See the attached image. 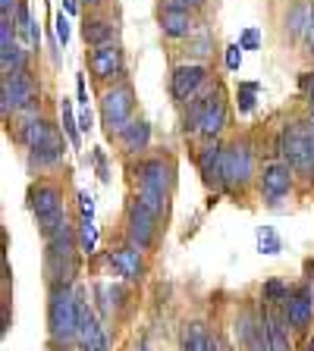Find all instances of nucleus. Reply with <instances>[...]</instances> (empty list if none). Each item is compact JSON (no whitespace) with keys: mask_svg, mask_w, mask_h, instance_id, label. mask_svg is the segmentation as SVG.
<instances>
[{"mask_svg":"<svg viewBox=\"0 0 314 351\" xmlns=\"http://www.w3.org/2000/svg\"><path fill=\"white\" fill-rule=\"evenodd\" d=\"M47 336L60 351L79 342V292L73 285H51L47 295Z\"/></svg>","mask_w":314,"mask_h":351,"instance_id":"nucleus-1","label":"nucleus"},{"mask_svg":"<svg viewBox=\"0 0 314 351\" xmlns=\"http://www.w3.org/2000/svg\"><path fill=\"white\" fill-rule=\"evenodd\" d=\"M157 219H161L157 213H151L132 197L129 207H126V241L132 248L148 251L154 245V239H157Z\"/></svg>","mask_w":314,"mask_h":351,"instance_id":"nucleus-7","label":"nucleus"},{"mask_svg":"<svg viewBox=\"0 0 314 351\" xmlns=\"http://www.w3.org/2000/svg\"><path fill=\"white\" fill-rule=\"evenodd\" d=\"M223 151H227V147H220L217 141L198 151V169H201V176H205V182L214 185V189H227V176H223Z\"/></svg>","mask_w":314,"mask_h":351,"instance_id":"nucleus-19","label":"nucleus"},{"mask_svg":"<svg viewBox=\"0 0 314 351\" xmlns=\"http://www.w3.org/2000/svg\"><path fill=\"white\" fill-rule=\"evenodd\" d=\"M305 47H308V53H314V10H311V22H308V32H305Z\"/></svg>","mask_w":314,"mask_h":351,"instance_id":"nucleus-42","label":"nucleus"},{"mask_svg":"<svg viewBox=\"0 0 314 351\" xmlns=\"http://www.w3.org/2000/svg\"><path fill=\"white\" fill-rule=\"evenodd\" d=\"M95 295L101 298V314L107 317H113V307L120 304V298H123V289L120 285H107V282H98L95 285Z\"/></svg>","mask_w":314,"mask_h":351,"instance_id":"nucleus-28","label":"nucleus"},{"mask_svg":"<svg viewBox=\"0 0 314 351\" xmlns=\"http://www.w3.org/2000/svg\"><path fill=\"white\" fill-rule=\"evenodd\" d=\"M283 317L286 323L295 329V332H305L314 320V301L308 292H293L283 301Z\"/></svg>","mask_w":314,"mask_h":351,"instance_id":"nucleus-18","label":"nucleus"},{"mask_svg":"<svg viewBox=\"0 0 314 351\" xmlns=\"http://www.w3.org/2000/svg\"><path fill=\"white\" fill-rule=\"evenodd\" d=\"M101 119H104V125H107L110 135H120V132L135 119V91H132L129 82H117V85L104 88Z\"/></svg>","mask_w":314,"mask_h":351,"instance_id":"nucleus-4","label":"nucleus"},{"mask_svg":"<svg viewBox=\"0 0 314 351\" xmlns=\"http://www.w3.org/2000/svg\"><path fill=\"white\" fill-rule=\"evenodd\" d=\"M88 73L95 75V82H126V60L120 44H104V47H91L88 53Z\"/></svg>","mask_w":314,"mask_h":351,"instance_id":"nucleus-9","label":"nucleus"},{"mask_svg":"<svg viewBox=\"0 0 314 351\" xmlns=\"http://www.w3.org/2000/svg\"><path fill=\"white\" fill-rule=\"evenodd\" d=\"M223 176L227 185H249L255 176V151L249 141H236L223 151Z\"/></svg>","mask_w":314,"mask_h":351,"instance_id":"nucleus-12","label":"nucleus"},{"mask_svg":"<svg viewBox=\"0 0 314 351\" xmlns=\"http://www.w3.org/2000/svg\"><path fill=\"white\" fill-rule=\"evenodd\" d=\"M308 113H311V119H314V97H308Z\"/></svg>","mask_w":314,"mask_h":351,"instance_id":"nucleus-47","label":"nucleus"},{"mask_svg":"<svg viewBox=\"0 0 314 351\" xmlns=\"http://www.w3.org/2000/svg\"><path fill=\"white\" fill-rule=\"evenodd\" d=\"M117 141H120V147H123V154H129V157L145 154L148 147H151V123H148V119H132L117 135Z\"/></svg>","mask_w":314,"mask_h":351,"instance_id":"nucleus-20","label":"nucleus"},{"mask_svg":"<svg viewBox=\"0 0 314 351\" xmlns=\"http://www.w3.org/2000/svg\"><path fill=\"white\" fill-rule=\"evenodd\" d=\"M236 332H239V342L245 351H271V345H267V326H264L261 314H251V311H245V314L239 317V323H236Z\"/></svg>","mask_w":314,"mask_h":351,"instance_id":"nucleus-17","label":"nucleus"},{"mask_svg":"<svg viewBox=\"0 0 314 351\" xmlns=\"http://www.w3.org/2000/svg\"><path fill=\"white\" fill-rule=\"evenodd\" d=\"M302 85L308 88V97H314V73H308L305 79H302Z\"/></svg>","mask_w":314,"mask_h":351,"instance_id":"nucleus-45","label":"nucleus"},{"mask_svg":"<svg viewBox=\"0 0 314 351\" xmlns=\"http://www.w3.org/2000/svg\"><path fill=\"white\" fill-rule=\"evenodd\" d=\"M76 91H79V104L82 107H88V91H85V75H76Z\"/></svg>","mask_w":314,"mask_h":351,"instance_id":"nucleus-41","label":"nucleus"},{"mask_svg":"<svg viewBox=\"0 0 314 351\" xmlns=\"http://www.w3.org/2000/svg\"><path fill=\"white\" fill-rule=\"evenodd\" d=\"M239 47H242V51H258V47H261V32H258V29H245L239 35Z\"/></svg>","mask_w":314,"mask_h":351,"instance_id":"nucleus-36","label":"nucleus"},{"mask_svg":"<svg viewBox=\"0 0 314 351\" xmlns=\"http://www.w3.org/2000/svg\"><path fill=\"white\" fill-rule=\"evenodd\" d=\"M0 107H3V117L10 113H22L29 107H38V82L32 79L29 69L22 73H7L0 82Z\"/></svg>","mask_w":314,"mask_h":351,"instance_id":"nucleus-6","label":"nucleus"},{"mask_svg":"<svg viewBox=\"0 0 314 351\" xmlns=\"http://www.w3.org/2000/svg\"><path fill=\"white\" fill-rule=\"evenodd\" d=\"M132 176H135V185L145 191H161V195H170L176 182V169L167 157H142L135 167H132Z\"/></svg>","mask_w":314,"mask_h":351,"instance_id":"nucleus-8","label":"nucleus"},{"mask_svg":"<svg viewBox=\"0 0 314 351\" xmlns=\"http://www.w3.org/2000/svg\"><path fill=\"white\" fill-rule=\"evenodd\" d=\"M258 251H261V254H280V251H283V241H280V235L273 232L271 226L258 229Z\"/></svg>","mask_w":314,"mask_h":351,"instance_id":"nucleus-32","label":"nucleus"},{"mask_svg":"<svg viewBox=\"0 0 314 351\" xmlns=\"http://www.w3.org/2000/svg\"><path fill=\"white\" fill-rule=\"evenodd\" d=\"M293 182H295V169L286 160L264 163L261 176H258V185H261V195L267 204H277L280 197L289 195V191H293Z\"/></svg>","mask_w":314,"mask_h":351,"instance_id":"nucleus-11","label":"nucleus"},{"mask_svg":"<svg viewBox=\"0 0 314 351\" xmlns=\"http://www.w3.org/2000/svg\"><path fill=\"white\" fill-rule=\"evenodd\" d=\"M167 197L170 195H161V191H145V189L135 191V201L142 207H148L151 213H157V217H164V210H167Z\"/></svg>","mask_w":314,"mask_h":351,"instance_id":"nucleus-31","label":"nucleus"},{"mask_svg":"<svg viewBox=\"0 0 314 351\" xmlns=\"http://www.w3.org/2000/svg\"><path fill=\"white\" fill-rule=\"evenodd\" d=\"M280 154L299 173H314V125L293 123L280 135Z\"/></svg>","mask_w":314,"mask_h":351,"instance_id":"nucleus-5","label":"nucleus"},{"mask_svg":"<svg viewBox=\"0 0 314 351\" xmlns=\"http://www.w3.org/2000/svg\"><path fill=\"white\" fill-rule=\"evenodd\" d=\"M79 239L44 241V276L47 285H73L79 276Z\"/></svg>","mask_w":314,"mask_h":351,"instance_id":"nucleus-3","label":"nucleus"},{"mask_svg":"<svg viewBox=\"0 0 314 351\" xmlns=\"http://www.w3.org/2000/svg\"><path fill=\"white\" fill-rule=\"evenodd\" d=\"M161 32L167 38H173V41H183V38H192V32H195V16L189 13V10H170L164 7L161 10Z\"/></svg>","mask_w":314,"mask_h":351,"instance_id":"nucleus-21","label":"nucleus"},{"mask_svg":"<svg viewBox=\"0 0 314 351\" xmlns=\"http://www.w3.org/2000/svg\"><path fill=\"white\" fill-rule=\"evenodd\" d=\"M76 239H79V251L82 254H95L98 251V226L91 217H82L76 226Z\"/></svg>","mask_w":314,"mask_h":351,"instance_id":"nucleus-27","label":"nucleus"},{"mask_svg":"<svg viewBox=\"0 0 314 351\" xmlns=\"http://www.w3.org/2000/svg\"><path fill=\"white\" fill-rule=\"evenodd\" d=\"M63 151H66V141H54V145L47 147H38V151H29V163L38 169H47V167H57L60 160H63Z\"/></svg>","mask_w":314,"mask_h":351,"instance_id":"nucleus-25","label":"nucleus"},{"mask_svg":"<svg viewBox=\"0 0 314 351\" xmlns=\"http://www.w3.org/2000/svg\"><path fill=\"white\" fill-rule=\"evenodd\" d=\"M308 22H311V10L305 3H295L289 13H286V35L289 38H305Z\"/></svg>","mask_w":314,"mask_h":351,"instance_id":"nucleus-26","label":"nucleus"},{"mask_svg":"<svg viewBox=\"0 0 314 351\" xmlns=\"http://www.w3.org/2000/svg\"><path fill=\"white\" fill-rule=\"evenodd\" d=\"M239 66H242V47H239V44H229V47H227V69H233V73H236Z\"/></svg>","mask_w":314,"mask_h":351,"instance_id":"nucleus-37","label":"nucleus"},{"mask_svg":"<svg viewBox=\"0 0 314 351\" xmlns=\"http://www.w3.org/2000/svg\"><path fill=\"white\" fill-rule=\"evenodd\" d=\"M258 82H239V91H236V104H239V113H251L255 110V95H258Z\"/></svg>","mask_w":314,"mask_h":351,"instance_id":"nucleus-33","label":"nucleus"},{"mask_svg":"<svg viewBox=\"0 0 314 351\" xmlns=\"http://www.w3.org/2000/svg\"><path fill=\"white\" fill-rule=\"evenodd\" d=\"M305 351H314V336L308 339V348H305Z\"/></svg>","mask_w":314,"mask_h":351,"instance_id":"nucleus-48","label":"nucleus"},{"mask_svg":"<svg viewBox=\"0 0 314 351\" xmlns=\"http://www.w3.org/2000/svg\"><path fill=\"white\" fill-rule=\"evenodd\" d=\"M201 3H205V0H167L164 7H170V10H189V13H195Z\"/></svg>","mask_w":314,"mask_h":351,"instance_id":"nucleus-39","label":"nucleus"},{"mask_svg":"<svg viewBox=\"0 0 314 351\" xmlns=\"http://www.w3.org/2000/svg\"><path fill=\"white\" fill-rule=\"evenodd\" d=\"M60 138H63V135L57 132V125H54L51 119H44V117L25 119V123L19 125V132H16V141H19V145H25L29 151L47 147V145H54V141H60Z\"/></svg>","mask_w":314,"mask_h":351,"instance_id":"nucleus-13","label":"nucleus"},{"mask_svg":"<svg viewBox=\"0 0 314 351\" xmlns=\"http://www.w3.org/2000/svg\"><path fill=\"white\" fill-rule=\"evenodd\" d=\"M82 35H85L88 47H104V44H120L117 35V22L113 19H101V16H88L85 25H82Z\"/></svg>","mask_w":314,"mask_h":351,"instance_id":"nucleus-22","label":"nucleus"},{"mask_svg":"<svg viewBox=\"0 0 314 351\" xmlns=\"http://www.w3.org/2000/svg\"><path fill=\"white\" fill-rule=\"evenodd\" d=\"M63 10H66V16H76L79 13V0H63Z\"/></svg>","mask_w":314,"mask_h":351,"instance_id":"nucleus-44","label":"nucleus"},{"mask_svg":"<svg viewBox=\"0 0 314 351\" xmlns=\"http://www.w3.org/2000/svg\"><path fill=\"white\" fill-rule=\"evenodd\" d=\"M227 129V101H223V91L217 85L205 95H198L189 101V110L183 117V132H195L208 141H217V135Z\"/></svg>","mask_w":314,"mask_h":351,"instance_id":"nucleus-2","label":"nucleus"},{"mask_svg":"<svg viewBox=\"0 0 314 351\" xmlns=\"http://www.w3.org/2000/svg\"><path fill=\"white\" fill-rule=\"evenodd\" d=\"M0 66H3V75L22 73V69H29V53L22 51L19 44H13L10 51H0Z\"/></svg>","mask_w":314,"mask_h":351,"instance_id":"nucleus-29","label":"nucleus"},{"mask_svg":"<svg viewBox=\"0 0 314 351\" xmlns=\"http://www.w3.org/2000/svg\"><path fill=\"white\" fill-rule=\"evenodd\" d=\"M29 210L35 213L38 219L54 217V213L66 210L63 207V189L54 182H35L29 189Z\"/></svg>","mask_w":314,"mask_h":351,"instance_id":"nucleus-14","label":"nucleus"},{"mask_svg":"<svg viewBox=\"0 0 314 351\" xmlns=\"http://www.w3.org/2000/svg\"><path fill=\"white\" fill-rule=\"evenodd\" d=\"M38 229H41L44 241H60V239H76V226L69 223V213L60 210L54 217L38 219Z\"/></svg>","mask_w":314,"mask_h":351,"instance_id":"nucleus-24","label":"nucleus"},{"mask_svg":"<svg viewBox=\"0 0 314 351\" xmlns=\"http://www.w3.org/2000/svg\"><path fill=\"white\" fill-rule=\"evenodd\" d=\"M79 210H82V217L95 219V197L88 195V191H79Z\"/></svg>","mask_w":314,"mask_h":351,"instance_id":"nucleus-38","label":"nucleus"},{"mask_svg":"<svg viewBox=\"0 0 314 351\" xmlns=\"http://www.w3.org/2000/svg\"><path fill=\"white\" fill-rule=\"evenodd\" d=\"M19 3H22V0H0V13H3V19H13Z\"/></svg>","mask_w":314,"mask_h":351,"instance_id":"nucleus-40","label":"nucleus"},{"mask_svg":"<svg viewBox=\"0 0 314 351\" xmlns=\"http://www.w3.org/2000/svg\"><path fill=\"white\" fill-rule=\"evenodd\" d=\"M54 35H57V44H63V47L69 44V16H54Z\"/></svg>","mask_w":314,"mask_h":351,"instance_id":"nucleus-35","label":"nucleus"},{"mask_svg":"<svg viewBox=\"0 0 314 351\" xmlns=\"http://www.w3.org/2000/svg\"><path fill=\"white\" fill-rule=\"evenodd\" d=\"M82 3H85V7H91V10H95V7H104L107 0H82Z\"/></svg>","mask_w":314,"mask_h":351,"instance_id":"nucleus-46","label":"nucleus"},{"mask_svg":"<svg viewBox=\"0 0 314 351\" xmlns=\"http://www.w3.org/2000/svg\"><path fill=\"white\" fill-rule=\"evenodd\" d=\"M289 295H293V292H289V285L280 282V279H271V282L264 285V301H267V304H277V301L283 304Z\"/></svg>","mask_w":314,"mask_h":351,"instance_id":"nucleus-34","label":"nucleus"},{"mask_svg":"<svg viewBox=\"0 0 314 351\" xmlns=\"http://www.w3.org/2000/svg\"><path fill=\"white\" fill-rule=\"evenodd\" d=\"M261 320H264V326H267V345H271V351H295L293 339H289V323H286L283 311H277L273 304H264L261 307Z\"/></svg>","mask_w":314,"mask_h":351,"instance_id":"nucleus-16","label":"nucleus"},{"mask_svg":"<svg viewBox=\"0 0 314 351\" xmlns=\"http://www.w3.org/2000/svg\"><path fill=\"white\" fill-rule=\"evenodd\" d=\"M145 251L132 248V245H126V248H113L107 251V263L117 270V276H123L126 282H139L142 276H145Z\"/></svg>","mask_w":314,"mask_h":351,"instance_id":"nucleus-15","label":"nucleus"},{"mask_svg":"<svg viewBox=\"0 0 314 351\" xmlns=\"http://www.w3.org/2000/svg\"><path fill=\"white\" fill-rule=\"evenodd\" d=\"M183 351H227V345H220L217 336H211V329L205 323H189L183 329V342H179Z\"/></svg>","mask_w":314,"mask_h":351,"instance_id":"nucleus-23","label":"nucleus"},{"mask_svg":"<svg viewBox=\"0 0 314 351\" xmlns=\"http://www.w3.org/2000/svg\"><path fill=\"white\" fill-rule=\"evenodd\" d=\"M208 79H211V73H208L205 63H179L170 73V95H173V101L189 104L192 97L201 95Z\"/></svg>","mask_w":314,"mask_h":351,"instance_id":"nucleus-10","label":"nucleus"},{"mask_svg":"<svg viewBox=\"0 0 314 351\" xmlns=\"http://www.w3.org/2000/svg\"><path fill=\"white\" fill-rule=\"evenodd\" d=\"M60 125H63V135L73 145H79V119L73 117V104H69V97H63L60 101Z\"/></svg>","mask_w":314,"mask_h":351,"instance_id":"nucleus-30","label":"nucleus"},{"mask_svg":"<svg viewBox=\"0 0 314 351\" xmlns=\"http://www.w3.org/2000/svg\"><path fill=\"white\" fill-rule=\"evenodd\" d=\"M79 132H91V110L88 107H82L79 113Z\"/></svg>","mask_w":314,"mask_h":351,"instance_id":"nucleus-43","label":"nucleus"}]
</instances>
